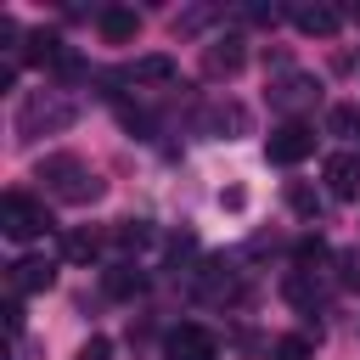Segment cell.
Returning <instances> with one entry per match:
<instances>
[{
  "instance_id": "cell-7",
  "label": "cell",
  "mask_w": 360,
  "mask_h": 360,
  "mask_svg": "<svg viewBox=\"0 0 360 360\" xmlns=\"http://www.w3.org/2000/svg\"><path fill=\"white\" fill-rule=\"evenodd\" d=\"M292 22H298L304 34H321V39H326V34H338L343 11H338V6H326V0H315V6H309V0H298V6H292Z\"/></svg>"
},
{
  "instance_id": "cell-18",
  "label": "cell",
  "mask_w": 360,
  "mask_h": 360,
  "mask_svg": "<svg viewBox=\"0 0 360 360\" xmlns=\"http://www.w3.org/2000/svg\"><path fill=\"white\" fill-rule=\"evenodd\" d=\"M112 236H118L124 248H141V242H146V219H124V225H118Z\"/></svg>"
},
{
  "instance_id": "cell-2",
  "label": "cell",
  "mask_w": 360,
  "mask_h": 360,
  "mask_svg": "<svg viewBox=\"0 0 360 360\" xmlns=\"http://www.w3.org/2000/svg\"><path fill=\"white\" fill-rule=\"evenodd\" d=\"M0 231H6L11 242H34V236L51 231V214H45V202H34V197H22V191H6V202H0Z\"/></svg>"
},
{
  "instance_id": "cell-13",
  "label": "cell",
  "mask_w": 360,
  "mask_h": 360,
  "mask_svg": "<svg viewBox=\"0 0 360 360\" xmlns=\"http://www.w3.org/2000/svg\"><path fill=\"white\" fill-rule=\"evenodd\" d=\"M146 287V270H135V264H118V270H107V292L112 298H135Z\"/></svg>"
},
{
  "instance_id": "cell-10",
  "label": "cell",
  "mask_w": 360,
  "mask_h": 360,
  "mask_svg": "<svg viewBox=\"0 0 360 360\" xmlns=\"http://www.w3.org/2000/svg\"><path fill=\"white\" fill-rule=\"evenodd\" d=\"M135 34H141V17H135L129 6H107V11H101V39H107V45H129Z\"/></svg>"
},
{
  "instance_id": "cell-15",
  "label": "cell",
  "mask_w": 360,
  "mask_h": 360,
  "mask_svg": "<svg viewBox=\"0 0 360 360\" xmlns=\"http://www.w3.org/2000/svg\"><path fill=\"white\" fill-rule=\"evenodd\" d=\"M96 253H101V236L96 231H73L68 236V259H96Z\"/></svg>"
},
{
  "instance_id": "cell-14",
  "label": "cell",
  "mask_w": 360,
  "mask_h": 360,
  "mask_svg": "<svg viewBox=\"0 0 360 360\" xmlns=\"http://www.w3.org/2000/svg\"><path fill=\"white\" fill-rule=\"evenodd\" d=\"M208 124H214V129H236V135H242V129H248V112L231 101V107H214V112H208Z\"/></svg>"
},
{
  "instance_id": "cell-4",
  "label": "cell",
  "mask_w": 360,
  "mask_h": 360,
  "mask_svg": "<svg viewBox=\"0 0 360 360\" xmlns=\"http://www.w3.org/2000/svg\"><path fill=\"white\" fill-rule=\"evenodd\" d=\"M309 152H315V129H309L304 118L276 124V129H270V141H264V158H270V163H287V169H292V163H304Z\"/></svg>"
},
{
  "instance_id": "cell-11",
  "label": "cell",
  "mask_w": 360,
  "mask_h": 360,
  "mask_svg": "<svg viewBox=\"0 0 360 360\" xmlns=\"http://www.w3.org/2000/svg\"><path fill=\"white\" fill-rule=\"evenodd\" d=\"M180 68H174V56H141V62H129L124 68V79L129 84H169Z\"/></svg>"
},
{
  "instance_id": "cell-24",
  "label": "cell",
  "mask_w": 360,
  "mask_h": 360,
  "mask_svg": "<svg viewBox=\"0 0 360 360\" xmlns=\"http://www.w3.org/2000/svg\"><path fill=\"white\" fill-rule=\"evenodd\" d=\"M6 326H11V332H22V304H17V298L6 304Z\"/></svg>"
},
{
  "instance_id": "cell-1",
  "label": "cell",
  "mask_w": 360,
  "mask_h": 360,
  "mask_svg": "<svg viewBox=\"0 0 360 360\" xmlns=\"http://www.w3.org/2000/svg\"><path fill=\"white\" fill-rule=\"evenodd\" d=\"M39 180H45L62 202H96V197H101V180H96L79 158H68V152L45 158V163H39Z\"/></svg>"
},
{
  "instance_id": "cell-17",
  "label": "cell",
  "mask_w": 360,
  "mask_h": 360,
  "mask_svg": "<svg viewBox=\"0 0 360 360\" xmlns=\"http://www.w3.org/2000/svg\"><path fill=\"white\" fill-rule=\"evenodd\" d=\"M315 349H309V338H281L276 343V360H309Z\"/></svg>"
},
{
  "instance_id": "cell-12",
  "label": "cell",
  "mask_w": 360,
  "mask_h": 360,
  "mask_svg": "<svg viewBox=\"0 0 360 360\" xmlns=\"http://www.w3.org/2000/svg\"><path fill=\"white\" fill-rule=\"evenodd\" d=\"M315 96H321V84H315L309 73H287V79L270 90V101H276V107H304V101H315Z\"/></svg>"
},
{
  "instance_id": "cell-21",
  "label": "cell",
  "mask_w": 360,
  "mask_h": 360,
  "mask_svg": "<svg viewBox=\"0 0 360 360\" xmlns=\"http://www.w3.org/2000/svg\"><path fill=\"white\" fill-rule=\"evenodd\" d=\"M219 208H231V214H242V208H248V191H242V186H231V191H219Z\"/></svg>"
},
{
  "instance_id": "cell-23",
  "label": "cell",
  "mask_w": 360,
  "mask_h": 360,
  "mask_svg": "<svg viewBox=\"0 0 360 360\" xmlns=\"http://www.w3.org/2000/svg\"><path fill=\"white\" fill-rule=\"evenodd\" d=\"M79 360H107V338H90V343H84V354H79Z\"/></svg>"
},
{
  "instance_id": "cell-6",
  "label": "cell",
  "mask_w": 360,
  "mask_h": 360,
  "mask_svg": "<svg viewBox=\"0 0 360 360\" xmlns=\"http://www.w3.org/2000/svg\"><path fill=\"white\" fill-rule=\"evenodd\" d=\"M242 62H248V51H242V39H236V34H231V39H214V45L202 51L208 79H231V73H242Z\"/></svg>"
},
{
  "instance_id": "cell-19",
  "label": "cell",
  "mask_w": 360,
  "mask_h": 360,
  "mask_svg": "<svg viewBox=\"0 0 360 360\" xmlns=\"http://www.w3.org/2000/svg\"><path fill=\"white\" fill-rule=\"evenodd\" d=\"M332 129H338V135L360 129V112H354V107H332Z\"/></svg>"
},
{
  "instance_id": "cell-3",
  "label": "cell",
  "mask_w": 360,
  "mask_h": 360,
  "mask_svg": "<svg viewBox=\"0 0 360 360\" xmlns=\"http://www.w3.org/2000/svg\"><path fill=\"white\" fill-rule=\"evenodd\" d=\"M73 124V101H56V96H28L22 112H17V135L34 141L39 129H68Z\"/></svg>"
},
{
  "instance_id": "cell-5",
  "label": "cell",
  "mask_w": 360,
  "mask_h": 360,
  "mask_svg": "<svg viewBox=\"0 0 360 360\" xmlns=\"http://www.w3.org/2000/svg\"><path fill=\"white\" fill-rule=\"evenodd\" d=\"M163 360H219V343H214L208 326L186 321V326H174V332L163 338Z\"/></svg>"
},
{
  "instance_id": "cell-22",
  "label": "cell",
  "mask_w": 360,
  "mask_h": 360,
  "mask_svg": "<svg viewBox=\"0 0 360 360\" xmlns=\"http://www.w3.org/2000/svg\"><path fill=\"white\" fill-rule=\"evenodd\" d=\"M343 281L360 287V253H343Z\"/></svg>"
},
{
  "instance_id": "cell-9",
  "label": "cell",
  "mask_w": 360,
  "mask_h": 360,
  "mask_svg": "<svg viewBox=\"0 0 360 360\" xmlns=\"http://www.w3.org/2000/svg\"><path fill=\"white\" fill-rule=\"evenodd\" d=\"M56 281V264L51 259H17L11 264V292H45Z\"/></svg>"
},
{
  "instance_id": "cell-20",
  "label": "cell",
  "mask_w": 360,
  "mask_h": 360,
  "mask_svg": "<svg viewBox=\"0 0 360 360\" xmlns=\"http://www.w3.org/2000/svg\"><path fill=\"white\" fill-rule=\"evenodd\" d=\"M321 253H326V242H321V236H304V242H298V264H315Z\"/></svg>"
},
{
  "instance_id": "cell-16",
  "label": "cell",
  "mask_w": 360,
  "mask_h": 360,
  "mask_svg": "<svg viewBox=\"0 0 360 360\" xmlns=\"http://www.w3.org/2000/svg\"><path fill=\"white\" fill-rule=\"evenodd\" d=\"M287 208L309 219V214H315V191H309V186H287Z\"/></svg>"
},
{
  "instance_id": "cell-8",
  "label": "cell",
  "mask_w": 360,
  "mask_h": 360,
  "mask_svg": "<svg viewBox=\"0 0 360 360\" xmlns=\"http://www.w3.org/2000/svg\"><path fill=\"white\" fill-rule=\"evenodd\" d=\"M326 191L332 197H354L360 191V158L354 152H332L326 158Z\"/></svg>"
}]
</instances>
